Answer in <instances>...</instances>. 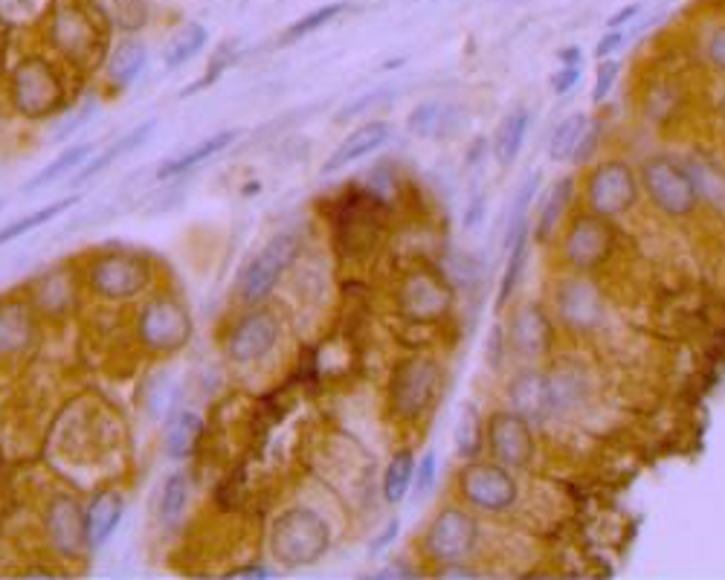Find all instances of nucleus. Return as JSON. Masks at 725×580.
Masks as SVG:
<instances>
[{
    "mask_svg": "<svg viewBox=\"0 0 725 580\" xmlns=\"http://www.w3.org/2000/svg\"><path fill=\"white\" fill-rule=\"evenodd\" d=\"M267 546L285 569H306L329 555L331 525L311 508H290L273 522Z\"/></svg>",
    "mask_w": 725,
    "mask_h": 580,
    "instance_id": "f257e3e1",
    "label": "nucleus"
},
{
    "mask_svg": "<svg viewBox=\"0 0 725 580\" xmlns=\"http://www.w3.org/2000/svg\"><path fill=\"white\" fill-rule=\"evenodd\" d=\"M9 93H12V105L30 119H47L65 105V91H61L56 70L50 61L38 56L26 58L24 65L15 67Z\"/></svg>",
    "mask_w": 725,
    "mask_h": 580,
    "instance_id": "f03ea898",
    "label": "nucleus"
},
{
    "mask_svg": "<svg viewBox=\"0 0 725 580\" xmlns=\"http://www.w3.org/2000/svg\"><path fill=\"white\" fill-rule=\"evenodd\" d=\"M438 386H441V366L429 357H410L398 366L389 383V401L398 418L415 421L436 404Z\"/></svg>",
    "mask_w": 725,
    "mask_h": 580,
    "instance_id": "7ed1b4c3",
    "label": "nucleus"
},
{
    "mask_svg": "<svg viewBox=\"0 0 725 580\" xmlns=\"http://www.w3.org/2000/svg\"><path fill=\"white\" fill-rule=\"evenodd\" d=\"M299 253V235L297 232H276L262 250H258L253 262L244 267V274L239 276V297L248 305H262L264 299L271 297L276 285H279L281 274L288 270L290 262Z\"/></svg>",
    "mask_w": 725,
    "mask_h": 580,
    "instance_id": "20e7f679",
    "label": "nucleus"
},
{
    "mask_svg": "<svg viewBox=\"0 0 725 580\" xmlns=\"http://www.w3.org/2000/svg\"><path fill=\"white\" fill-rule=\"evenodd\" d=\"M642 186L651 200L670 218L691 216L700 204V186L670 158H651L642 166Z\"/></svg>",
    "mask_w": 725,
    "mask_h": 580,
    "instance_id": "39448f33",
    "label": "nucleus"
},
{
    "mask_svg": "<svg viewBox=\"0 0 725 580\" xmlns=\"http://www.w3.org/2000/svg\"><path fill=\"white\" fill-rule=\"evenodd\" d=\"M479 543V525L473 514H468L464 508L447 506L441 508L433 522H429L427 534H424V552H427L436 564H464Z\"/></svg>",
    "mask_w": 725,
    "mask_h": 580,
    "instance_id": "423d86ee",
    "label": "nucleus"
},
{
    "mask_svg": "<svg viewBox=\"0 0 725 580\" xmlns=\"http://www.w3.org/2000/svg\"><path fill=\"white\" fill-rule=\"evenodd\" d=\"M137 334H140L142 346L157 355H174L192 340V316L177 299H151L149 305L142 308Z\"/></svg>",
    "mask_w": 725,
    "mask_h": 580,
    "instance_id": "0eeeda50",
    "label": "nucleus"
},
{
    "mask_svg": "<svg viewBox=\"0 0 725 580\" xmlns=\"http://www.w3.org/2000/svg\"><path fill=\"white\" fill-rule=\"evenodd\" d=\"M459 494L479 511H508L517 502L519 488L511 471L499 462H473L459 473Z\"/></svg>",
    "mask_w": 725,
    "mask_h": 580,
    "instance_id": "6e6552de",
    "label": "nucleus"
},
{
    "mask_svg": "<svg viewBox=\"0 0 725 580\" xmlns=\"http://www.w3.org/2000/svg\"><path fill=\"white\" fill-rule=\"evenodd\" d=\"M88 282L100 297L123 302V299H134L149 288L151 267L137 253H107L93 262Z\"/></svg>",
    "mask_w": 725,
    "mask_h": 580,
    "instance_id": "1a4fd4ad",
    "label": "nucleus"
},
{
    "mask_svg": "<svg viewBox=\"0 0 725 580\" xmlns=\"http://www.w3.org/2000/svg\"><path fill=\"white\" fill-rule=\"evenodd\" d=\"M586 198L595 216L619 218L638 200V181L621 160H607L586 177Z\"/></svg>",
    "mask_w": 725,
    "mask_h": 580,
    "instance_id": "9d476101",
    "label": "nucleus"
},
{
    "mask_svg": "<svg viewBox=\"0 0 725 580\" xmlns=\"http://www.w3.org/2000/svg\"><path fill=\"white\" fill-rule=\"evenodd\" d=\"M487 448L494 462L505 464L508 471H522L537 453L531 421L514 409L494 413L487 418Z\"/></svg>",
    "mask_w": 725,
    "mask_h": 580,
    "instance_id": "9b49d317",
    "label": "nucleus"
},
{
    "mask_svg": "<svg viewBox=\"0 0 725 580\" xmlns=\"http://www.w3.org/2000/svg\"><path fill=\"white\" fill-rule=\"evenodd\" d=\"M279 332V316L267 311V308H256V311H250L232 325L230 337H227V355H230L232 363H256L276 346Z\"/></svg>",
    "mask_w": 725,
    "mask_h": 580,
    "instance_id": "f8f14e48",
    "label": "nucleus"
},
{
    "mask_svg": "<svg viewBox=\"0 0 725 580\" xmlns=\"http://www.w3.org/2000/svg\"><path fill=\"white\" fill-rule=\"evenodd\" d=\"M610 218L603 216H580L566 232L563 241V256L577 270H592L603 265V258L612 250V227L607 224Z\"/></svg>",
    "mask_w": 725,
    "mask_h": 580,
    "instance_id": "ddd939ff",
    "label": "nucleus"
},
{
    "mask_svg": "<svg viewBox=\"0 0 725 580\" xmlns=\"http://www.w3.org/2000/svg\"><path fill=\"white\" fill-rule=\"evenodd\" d=\"M47 534L58 555L79 557L84 546H91L88 540V522H84L82 506L67 494H58L47 508Z\"/></svg>",
    "mask_w": 725,
    "mask_h": 580,
    "instance_id": "4468645a",
    "label": "nucleus"
},
{
    "mask_svg": "<svg viewBox=\"0 0 725 580\" xmlns=\"http://www.w3.org/2000/svg\"><path fill=\"white\" fill-rule=\"evenodd\" d=\"M53 42L58 44V50L70 56L73 61H91L100 53V30L93 26V21L84 15L82 9L61 7L53 21Z\"/></svg>",
    "mask_w": 725,
    "mask_h": 580,
    "instance_id": "2eb2a0df",
    "label": "nucleus"
},
{
    "mask_svg": "<svg viewBox=\"0 0 725 580\" xmlns=\"http://www.w3.org/2000/svg\"><path fill=\"white\" fill-rule=\"evenodd\" d=\"M398 302L401 311L413 320H438L450 311V290L436 276L415 274L404 282Z\"/></svg>",
    "mask_w": 725,
    "mask_h": 580,
    "instance_id": "dca6fc26",
    "label": "nucleus"
},
{
    "mask_svg": "<svg viewBox=\"0 0 725 580\" xmlns=\"http://www.w3.org/2000/svg\"><path fill=\"white\" fill-rule=\"evenodd\" d=\"M554 343L552 320L540 305L519 308L511 323V346L517 355L534 360V357L549 355Z\"/></svg>",
    "mask_w": 725,
    "mask_h": 580,
    "instance_id": "f3484780",
    "label": "nucleus"
},
{
    "mask_svg": "<svg viewBox=\"0 0 725 580\" xmlns=\"http://www.w3.org/2000/svg\"><path fill=\"white\" fill-rule=\"evenodd\" d=\"M508 398H511L514 413L526 415L531 424L557 413L549 372H522L519 378H514L511 386H508Z\"/></svg>",
    "mask_w": 725,
    "mask_h": 580,
    "instance_id": "a211bd4d",
    "label": "nucleus"
},
{
    "mask_svg": "<svg viewBox=\"0 0 725 580\" xmlns=\"http://www.w3.org/2000/svg\"><path fill=\"white\" fill-rule=\"evenodd\" d=\"M389 137H392V125L383 123V119H371V123L360 125L355 131L348 134L346 140L340 142L337 151L325 160V166H322V174L340 172V169L355 166L357 160L369 158L380 146H387Z\"/></svg>",
    "mask_w": 725,
    "mask_h": 580,
    "instance_id": "6ab92c4d",
    "label": "nucleus"
},
{
    "mask_svg": "<svg viewBox=\"0 0 725 580\" xmlns=\"http://www.w3.org/2000/svg\"><path fill=\"white\" fill-rule=\"evenodd\" d=\"M456 125H459V119H456L453 105L438 100L421 102V105H415V108L410 111V116H406V128H410L415 137H421V140L447 137V134L456 131Z\"/></svg>",
    "mask_w": 725,
    "mask_h": 580,
    "instance_id": "aec40b11",
    "label": "nucleus"
},
{
    "mask_svg": "<svg viewBox=\"0 0 725 580\" xmlns=\"http://www.w3.org/2000/svg\"><path fill=\"white\" fill-rule=\"evenodd\" d=\"M557 305H561V316L572 328H589L601 316V297L595 293L592 285L586 282H569L566 288H561Z\"/></svg>",
    "mask_w": 725,
    "mask_h": 580,
    "instance_id": "412c9836",
    "label": "nucleus"
},
{
    "mask_svg": "<svg viewBox=\"0 0 725 580\" xmlns=\"http://www.w3.org/2000/svg\"><path fill=\"white\" fill-rule=\"evenodd\" d=\"M154 131H157V119H149V123H142V125H137V128H131V131L125 134L123 140H116L111 149L102 151L100 158L88 160V163H84V166L73 174V181H70L73 183V189L76 186H82V183L91 181V177H96L100 172H105V169L111 166V163H116L119 158H125V154H131V151H137L140 146H146Z\"/></svg>",
    "mask_w": 725,
    "mask_h": 580,
    "instance_id": "4be33fe9",
    "label": "nucleus"
},
{
    "mask_svg": "<svg viewBox=\"0 0 725 580\" xmlns=\"http://www.w3.org/2000/svg\"><path fill=\"white\" fill-rule=\"evenodd\" d=\"M125 499L119 490H105L100 497L93 499L91 508L84 511V522H88V540L91 546H105L116 525L123 522Z\"/></svg>",
    "mask_w": 725,
    "mask_h": 580,
    "instance_id": "5701e85b",
    "label": "nucleus"
},
{
    "mask_svg": "<svg viewBox=\"0 0 725 580\" xmlns=\"http://www.w3.org/2000/svg\"><path fill=\"white\" fill-rule=\"evenodd\" d=\"M239 137H241V131H235V128H230V131L215 134V137H207V140H200L195 149L183 151V154H177V158L160 163V169H157V177H160V181H165V177H177V174L189 172V169L200 166L204 160L215 158V154H221L223 149H230L232 142L239 140Z\"/></svg>",
    "mask_w": 725,
    "mask_h": 580,
    "instance_id": "b1692460",
    "label": "nucleus"
},
{
    "mask_svg": "<svg viewBox=\"0 0 725 580\" xmlns=\"http://www.w3.org/2000/svg\"><path fill=\"white\" fill-rule=\"evenodd\" d=\"M200 439H204V418L198 413L186 409V413L172 415L169 430H165V456L183 462L198 450Z\"/></svg>",
    "mask_w": 725,
    "mask_h": 580,
    "instance_id": "393cba45",
    "label": "nucleus"
},
{
    "mask_svg": "<svg viewBox=\"0 0 725 580\" xmlns=\"http://www.w3.org/2000/svg\"><path fill=\"white\" fill-rule=\"evenodd\" d=\"M33 314L21 302H12L0 311V355H21L33 343Z\"/></svg>",
    "mask_w": 725,
    "mask_h": 580,
    "instance_id": "a878e982",
    "label": "nucleus"
},
{
    "mask_svg": "<svg viewBox=\"0 0 725 580\" xmlns=\"http://www.w3.org/2000/svg\"><path fill=\"white\" fill-rule=\"evenodd\" d=\"M91 154H93V142H79V146H70V149H65L56 160H53L50 166H44L42 172L35 174L33 181H26L24 186H21V195H35V192L47 189V186L58 183L70 172H76V169H82Z\"/></svg>",
    "mask_w": 725,
    "mask_h": 580,
    "instance_id": "bb28decb",
    "label": "nucleus"
},
{
    "mask_svg": "<svg viewBox=\"0 0 725 580\" xmlns=\"http://www.w3.org/2000/svg\"><path fill=\"white\" fill-rule=\"evenodd\" d=\"M146 58H149V53H146V44L142 42L128 38V42L119 44L114 56H111V61H107V79H111V84L119 88V91L131 88V84L140 79Z\"/></svg>",
    "mask_w": 725,
    "mask_h": 580,
    "instance_id": "cd10ccee",
    "label": "nucleus"
},
{
    "mask_svg": "<svg viewBox=\"0 0 725 580\" xmlns=\"http://www.w3.org/2000/svg\"><path fill=\"white\" fill-rule=\"evenodd\" d=\"M189 494H192V482L183 471H174L165 476L163 490H160V499H157V517L163 522L165 529H172L186 514V506H189Z\"/></svg>",
    "mask_w": 725,
    "mask_h": 580,
    "instance_id": "c85d7f7f",
    "label": "nucleus"
},
{
    "mask_svg": "<svg viewBox=\"0 0 725 580\" xmlns=\"http://www.w3.org/2000/svg\"><path fill=\"white\" fill-rule=\"evenodd\" d=\"M526 134H528V111L526 108H517L505 116L503 125H499V131H496V137H494V158L499 166H511L514 160L519 158L522 142H526Z\"/></svg>",
    "mask_w": 725,
    "mask_h": 580,
    "instance_id": "c756f323",
    "label": "nucleus"
},
{
    "mask_svg": "<svg viewBox=\"0 0 725 580\" xmlns=\"http://www.w3.org/2000/svg\"><path fill=\"white\" fill-rule=\"evenodd\" d=\"M415 456L413 450H401L392 456L387 467V476H383V499H387L389 506H398L401 499L410 494L415 482Z\"/></svg>",
    "mask_w": 725,
    "mask_h": 580,
    "instance_id": "7c9ffc66",
    "label": "nucleus"
},
{
    "mask_svg": "<svg viewBox=\"0 0 725 580\" xmlns=\"http://www.w3.org/2000/svg\"><path fill=\"white\" fill-rule=\"evenodd\" d=\"M572 177H566V181H557L549 189V195H545L543 207H540V218H537V239L540 241H549L554 235V230H557V224H561L563 212H566V207H569V198H572Z\"/></svg>",
    "mask_w": 725,
    "mask_h": 580,
    "instance_id": "2f4dec72",
    "label": "nucleus"
},
{
    "mask_svg": "<svg viewBox=\"0 0 725 580\" xmlns=\"http://www.w3.org/2000/svg\"><path fill=\"white\" fill-rule=\"evenodd\" d=\"M209 42V33L207 26L200 24H189L183 26L181 33H177V38H174L172 44H169V50H165L163 61L169 70H177V67H183L186 61H192V58L198 56L204 47H207Z\"/></svg>",
    "mask_w": 725,
    "mask_h": 580,
    "instance_id": "473e14b6",
    "label": "nucleus"
},
{
    "mask_svg": "<svg viewBox=\"0 0 725 580\" xmlns=\"http://www.w3.org/2000/svg\"><path fill=\"white\" fill-rule=\"evenodd\" d=\"M76 204H79V195H76V198L56 200V204H47V207L35 209V212H30V216L18 218V221H12V224H7L3 230H0V244L15 241V239H21V235H26V232L38 230V227H44V224H50L53 218L61 216L65 209H73Z\"/></svg>",
    "mask_w": 725,
    "mask_h": 580,
    "instance_id": "72a5a7b5",
    "label": "nucleus"
},
{
    "mask_svg": "<svg viewBox=\"0 0 725 580\" xmlns=\"http://www.w3.org/2000/svg\"><path fill=\"white\" fill-rule=\"evenodd\" d=\"M586 119H589L586 114H572V116H566V119H563L557 128H554L552 140H549V158H552L554 163L572 160L577 140H580V131H584Z\"/></svg>",
    "mask_w": 725,
    "mask_h": 580,
    "instance_id": "f704fd0d",
    "label": "nucleus"
},
{
    "mask_svg": "<svg viewBox=\"0 0 725 580\" xmlns=\"http://www.w3.org/2000/svg\"><path fill=\"white\" fill-rule=\"evenodd\" d=\"M482 450V418L473 404H468L456 424V453L462 459H473Z\"/></svg>",
    "mask_w": 725,
    "mask_h": 580,
    "instance_id": "c9c22d12",
    "label": "nucleus"
},
{
    "mask_svg": "<svg viewBox=\"0 0 725 580\" xmlns=\"http://www.w3.org/2000/svg\"><path fill=\"white\" fill-rule=\"evenodd\" d=\"M526 235L528 230L522 227L517 239H514L511 256H508V265H505L503 274V288H499V297H496V308L508 305V299H511V293L517 290L519 274H522V265H526Z\"/></svg>",
    "mask_w": 725,
    "mask_h": 580,
    "instance_id": "e433bc0d",
    "label": "nucleus"
},
{
    "mask_svg": "<svg viewBox=\"0 0 725 580\" xmlns=\"http://www.w3.org/2000/svg\"><path fill=\"white\" fill-rule=\"evenodd\" d=\"M346 9V3H331V7L313 9V12H308L306 18H299L297 24L290 26L288 33H285V42H297V38H306V35L317 33V30H322L325 24H331L334 18L343 15Z\"/></svg>",
    "mask_w": 725,
    "mask_h": 580,
    "instance_id": "4c0bfd02",
    "label": "nucleus"
},
{
    "mask_svg": "<svg viewBox=\"0 0 725 580\" xmlns=\"http://www.w3.org/2000/svg\"><path fill=\"white\" fill-rule=\"evenodd\" d=\"M174 395H177V392H174V383L172 378H169V372H157L149 381V386H146V413H149L151 418H160V415L172 409Z\"/></svg>",
    "mask_w": 725,
    "mask_h": 580,
    "instance_id": "58836bf2",
    "label": "nucleus"
},
{
    "mask_svg": "<svg viewBox=\"0 0 725 580\" xmlns=\"http://www.w3.org/2000/svg\"><path fill=\"white\" fill-rule=\"evenodd\" d=\"M598 140H601V123L589 116L584 125V131H580V140H577L575 146V154H572V163H586V160L592 158Z\"/></svg>",
    "mask_w": 725,
    "mask_h": 580,
    "instance_id": "ea45409f",
    "label": "nucleus"
},
{
    "mask_svg": "<svg viewBox=\"0 0 725 580\" xmlns=\"http://www.w3.org/2000/svg\"><path fill=\"white\" fill-rule=\"evenodd\" d=\"M436 476H438L436 453H433V450H427V453H424V459L415 464V490H418V497H427L429 490L436 488Z\"/></svg>",
    "mask_w": 725,
    "mask_h": 580,
    "instance_id": "a19ab883",
    "label": "nucleus"
},
{
    "mask_svg": "<svg viewBox=\"0 0 725 580\" xmlns=\"http://www.w3.org/2000/svg\"><path fill=\"white\" fill-rule=\"evenodd\" d=\"M615 79H619V61H607V58H603L601 67H598V76H595L592 102H598V105H601V102L610 96Z\"/></svg>",
    "mask_w": 725,
    "mask_h": 580,
    "instance_id": "79ce46f5",
    "label": "nucleus"
},
{
    "mask_svg": "<svg viewBox=\"0 0 725 580\" xmlns=\"http://www.w3.org/2000/svg\"><path fill=\"white\" fill-rule=\"evenodd\" d=\"M383 96H387V91H371V93H366V96H360L357 102H348L346 108H340V114L334 116V123L343 125V123H348V119H355V116L366 114V111H369L371 105H378Z\"/></svg>",
    "mask_w": 725,
    "mask_h": 580,
    "instance_id": "37998d69",
    "label": "nucleus"
},
{
    "mask_svg": "<svg viewBox=\"0 0 725 580\" xmlns=\"http://www.w3.org/2000/svg\"><path fill=\"white\" fill-rule=\"evenodd\" d=\"M577 82H580V65H563L561 73L554 76L552 88L557 96H566V93L575 91Z\"/></svg>",
    "mask_w": 725,
    "mask_h": 580,
    "instance_id": "c03bdc74",
    "label": "nucleus"
},
{
    "mask_svg": "<svg viewBox=\"0 0 725 580\" xmlns=\"http://www.w3.org/2000/svg\"><path fill=\"white\" fill-rule=\"evenodd\" d=\"M398 531H401V522H398V520H392V522H389L387 529L380 531L378 537L371 540V546H369V557H378L380 552H387V548L392 546V543H395Z\"/></svg>",
    "mask_w": 725,
    "mask_h": 580,
    "instance_id": "a18cd8bd",
    "label": "nucleus"
},
{
    "mask_svg": "<svg viewBox=\"0 0 725 580\" xmlns=\"http://www.w3.org/2000/svg\"><path fill=\"white\" fill-rule=\"evenodd\" d=\"M621 44H624V33L621 30H607V35H603L601 42H598V47H595V58H610L612 53L621 50Z\"/></svg>",
    "mask_w": 725,
    "mask_h": 580,
    "instance_id": "49530a36",
    "label": "nucleus"
},
{
    "mask_svg": "<svg viewBox=\"0 0 725 580\" xmlns=\"http://www.w3.org/2000/svg\"><path fill=\"white\" fill-rule=\"evenodd\" d=\"M709 56H711V61H714V65H717L720 70L725 73V24L717 26V30L711 33Z\"/></svg>",
    "mask_w": 725,
    "mask_h": 580,
    "instance_id": "de8ad7c7",
    "label": "nucleus"
},
{
    "mask_svg": "<svg viewBox=\"0 0 725 580\" xmlns=\"http://www.w3.org/2000/svg\"><path fill=\"white\" fill-rule=\"evenodd\" d=\"M93 114H96V105H93V102H88V105H84V108L73 116V123H67L65 128L56 134V140H67V137H73V134L79 131V128H82V125L88 123Z\"/></svg>",
    "mask_w": 725,
    "mask_h": 580,
    "instance_id": "09e8293b",
    "label": "nucleus"
},
{
    "mask_svg": "<svg viewBox=\"0 0 725 580\" xmlns=\"http://www.w3.org/2000/svg\"><path fill=\"white\" fill-rule=\"evenodd\" d=\"M638 12H642V3H626L624 9H619V12L607 21V30H621V26L630 24Z\"/></svg>",
    "mask_w": 725,
    "mask_h": 580,
    "instance_id": "8fccbe9b",
    "label": "nucleus"
},
{
    "mask_svg": "<svg viewBox=\"0 0 725 580\" xmlns=\"http://www.w3.org/2000/svg\"><path fill=\"white\" fill-rule=\"evenodd\" d=\"M482 221H485V198L479 195V198H473V204L468 207V216H464V227H468V230H476Z\"/></svg>",
    "mask_w": 725,
    "mask_h": 580,
    "instance_id": "3c124183",
    "label": "nucleus"
},
{
    "mask_svg": "<svg viewBox=\"0 0 725 580\" xmlns=\"http://www.w3.org/2000/svg\"><path fill=\"white\" fill-rule=\"evenodd\" d=\"M375 578H418V572H415V569H410V566H406V564H401V560H398V564L387 566V569H380V572L375 575Z\"/></svg>",
    "mask_w": 725,
    "mask_h": 580,
    "instance_id": "603ef678",
    "label": "nucleus"
},
{
    "mask_svg": "<svg viewBox=\"0 0 725 580\" xmlns=\"http://www.w3.org/2000/svg\"><path fill=\"white\" fill-rule=\"evenodd\" d=\"M227 578H271V569H264V566H239V569L227 572Z\"/></svg>",
    "mask_w": 725,
    "mask_h": 580,
    "instance_id": "864d4df0",
    "label": "nucleus"
},
{
    "mask_svg": "<svg viewBox=\"0 0 725 580\" xmlns=\"http://www.w3.org/2000/svg\"><path fill=\"white\" fill-rule=\"evenodd\" d=\"M459 564H447L441 572H438V578H476V572L473 569H456Z\"/></svg>",
    "mask_w": 725,
    "mask_h": 580,
    "instance_id": "5fc2aeb1",
    "label": "nucleus"
},
{
    "mask_svg": "<svg viewBox=\"0 0 725 580\" xmlns=\"http://www.w3.org/2000/svg\"><path fill=\"white\" fill-rule=\"evenodd\" d=\"M499 340H503V332L499 328H494V334H491V363H499Z\"/></svg>",
    "mask_w": 725,
    "mask_h": 580,
    "instance_id": "6e6d98bb",
    "label": "nucleus"
},
{
    "mask_svg": "<svg viewBox=\"0 0 725 580\" xmlns=\"http://www.w3.org/2000/svg\"><path fill=\"white\" fill-rule=\"evenodd\" d=\"M561 61L563 65H580V47H566L561 53Z\"/></svg>",
    "mask_w": 725,
    "mask_h": 580,
    "instance_id": "4d7b16f0",
    "label": "nucleus"
},
{
    "mask_svg": "<svg viewBox=\"0 0 725 580\" xmlns=\"http://www.w3.org/2000/svg\"><path fill=\"white\" fill-rule=\"evenodd\" d=\"M723 116H725V100H723Z\"/></svg>",
    "mask_w": 725,
    "mask_h": 580,
    "instance_id": "13d9d810",
    "label": "nucleus"
},
{
    "mask_svg": "<svg viewBox=\"0 0 725 580\" xmlns=\"http://www.w3.org/2000/svg\"><path fill=\"white\" fill-rule=\"evenodd\" d=\"M0 207H3V200H0Z\"/></svg>",
    "mask_w": 725,
    "mask_h": 580,
    "instance_id": "bf43d9fd",
    "label": "nucleus"
}]
</instances>
